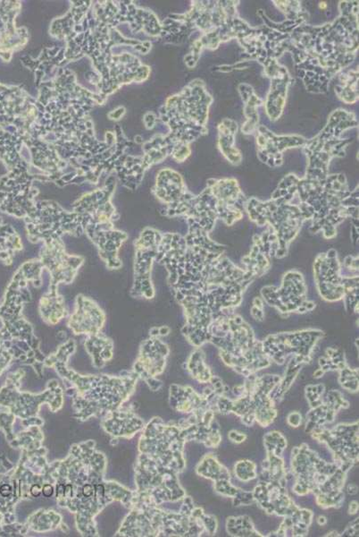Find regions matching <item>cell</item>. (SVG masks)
Instances as JSON below:
<instances>
[{"label":"cell","mask_w":359,"mask_h":537,"mask_svg":"<svg viewBox=\"0 0 359 537\" xmlns=\"http://www.w3.org/2000/svg\"><path fill=\"white\" fill-rule=\"evenodd\" d=\"M218 147L221 154L231 164L238 166L242 162V155L235 146L238 124L231 118H224L218 125Z\"/></svg>","instance_id":"14"},{"label":"cell","mask_w":359,"mask_h":537,"mask_svg":"<svg viewBox=\"0 0 359 537\" xmlns=\"http://www.w3.org/2000/svg\"><path fill=\"white\" fill-rule=\"evenodd\" d=\"M0 492L3 496H8L11 493V487L8 485L3 486L0 488Z\"/></svg>","instance_id":"30"},{"label":"cell","mask_w":359,"mask_h":537,"mask_svg":"<svg viewBox=\"0 0 359 537\" xmlns=\"http://www.w3.org/2000/svg\"><path fill=\"white\" fill-rule=\"evenodd\" d=\"M336 531H332V532L328 533V535L326 536H339V535H337Z\"/></svg>","instance_id":"36"},{"label":"cell","mask_w":359,"mask_h":537,"mask_svg":"<svg viewBox=\"0 0 359 537\" xmlns=\"http://www.w3.org/2000/svg\"><path fill=\"white\" fill-rule=\"evenodd\" d=\"M270 89L265 102V113L271 121L279 120L285 108L287 95L292 77L288 70L281 65L279 70L270 77Z\"/></svg>","instance_id":"13"},{"label":"cell","mask_w":359,"mask_h":537,"mask_svg":"<svg viewBox=\"0 0 359 537\" xmlns=\"http://www.w3.org/2000/svg\"><path fill=\"white\" fill-rule=\"evenodd\" d=\"M358 490V486L357 485H355V483H349L348 487H347V492H348L349 495H357Z\"/></svg>","instance_id":"27"},{"label":"cell","mask_w":359,"mask_h":537,"mask_svg":"<svg viewBox=\"0 0 359 537\" xmlns=\"http://www.w3.org/2000/svg\"><path fill=\"white\" fill-rule=\"evenodd\" d=\"M251 314L253 319L257 320L258 321H263L265 319V312L263 309H259L254 307V305H252L251 309Z\"/></svg>","instance_id":"24"},{"label":"cell","mask_w":359,"mask_h":537,"mask_svg":"<svg viewBox=\"0 0 359 537\" xmlns=\"http://www.w3.org/2000/svg\"><path fill=\"white\" fill-rule=\"evenodd\" d=\"M326 364H327V358L322 357L319 358V365L321 367H323L324 365H326Z\"/></svg>","instance_id":"35"},{"label":"cell","mask_w":359,"mask_h":537,"mask_svg":"<svg viewBox=\"0 0 359 537\" xmlns=\"http://www.w3.org/2000/svg\"><path fill=\"white\" fill-rule=\"evenodd\" d=\"M256 139L259 160L271 168L282 166L283 152L287 150L303 147L307 142L305 137L299 134L277 136L265 126L258 127Z\"/></svg>","instance_id":"10"},{"label":"cell","mask_w":359,"mask_h":537,"mask_svg":"<svg viewBox=\"0 0 359 537\" xmlns=\"http://www.w3.org/2000/svg\"><path fill=\"white\" fill-rule=\"evenodd\" d=\"M257 466L252 461L240 460L237 462L234 467V472L237 479L243 483H249L251 481L257 479L258 473L256 470Z\"/></svg>","instance_id":"19"},{"label":"cell","mask_w":359,"mask_h":537,"mask_svg":"<svg viewBox=\"0 0 359 537\" xmlns=\"http://www.w3.org/2000/svg\"><path fill=\"white\" fill-rule=\"evenodd\" d=\"M317 524H319L320 527L326 526V524H327V518L324 516L318 517Z\"/></svg>","instance_id":"34"},{"label":"cell","mask_w":359,"mask_h":537,"mask_svg":"<svg viewBox=\"0 0 359 537\" xmlns=\"http://www.w3.org/2000/svg\"><path fill=\"white\" fill-rule=\"evenodd\" d=\"M59 289L49 287L39 303L40 318L49 326H56L67 315V305Z\"/></svg>","instance_id":"15"},{"label":"cell","mask_w":359,"mask_h":537,"mask_svg":"<svg viewBox=\"0 0 359 537\" xmlns=\"http://www.w3.org/2000/svg\"><path fill=\"white\" fill-rule=\"evenodd\" d=\"M238 92L244 103L243 112H244L246 121L242 128V133L255 134L259 127L258 108L263 105V99L257 95L253 87L248 83H240Z\"/></svg>","instance_id":"16"},{"label":"cell","mask_w":359,"mask_h":537,"mask_svg":"<svg viewBox=\"0 0 359 537\" xmlns=\"http://www.w3.org/2000/svg\"><path fill=\"white\" fill-rule=\"evenodd\" d=\"M201 520L204 524L206 533L209 534V535H214L217 532L218 527L217 518L212 515L205 513L201 517Z\"/></svg>","instance_id":"21"},{"label":"cell","mask_w":359,"mask_h":537,"mask_svg":"<svg viewBox=\"0 0 359 537\" xmlns=\"http://www.w3.org/2000/svg\"><path fill=\"white\" fill-rule=\"evenodd\" d=\"M340 15L319 26L293 31L288 52L308 92L326 93L331 81L355 61L358 51V1H340Z\"/></svg>","instance_id":"1"},{"label":"cell","mask_w":359,"mask_h":537,"mask_svg":"<svg viewBox=\"0 0 359 537\" xmlns=\"http://www.w3.org/2000/svg\"><path fill=\"white\" fill-rule=\"evenodd\" d=\"M314 275L318 292L324 300H342L345 294L344 276L335 250L330 249L326 254L317 256L314 264Z\"/></svg>","instance_id":"9"},{"label":"cell","mask_w":359,"mask_h":537,"mask_svg":"<svg viewBox=\"0 0 359 537\" xmlns=\"http://www.w3.org/2000/svg\"><path fill=\"white\" fill-rule=\"evenodd\" d=\"M39 260L49 274V287L56 289L73 282L84 264L82 256L68 254L63 239L43 243Z\"/></svg>","instance_id":"8"},{"label":"cell","mask_w":359,"mask_h":537,"mask_svg":"<svg viewBox=\"0 0 359 537\" xmlns=\"http://www.w3.org/2000/svg\"><path fill=\"white\" fill-rule=\"evenodd\" d=\"M173 156L174 160L177 162H183L189 158L192 151H190V145L185 143H177L173 149Z\"/></svg>","instance_id":"20"},{"label":"cell","mask_w":359,"mask_h":537,"mask_svg":"<svg viewBox=\"0 0 359 537\" xmlns=\"http://www.w3.org/2000/svg\"><path fill=\"white\" fill-rule=\"evenodd\" d=\"M228 438H229L231 441L237 443V444H240V443L246 441L247 435L245 433L238 432V431L232 430L228 433Z\"/></svg>","instance_id":"23"},{"label":"cell","mask_w":359,"mask_h":537,"mask_svg":"<svg viewBox=\"0 0 359 537\" xmlns=\"http://www.w3.org/2000/svg\"><path fill=\"white\" fill-rule=\"evenodd\" d=\"M339 82L334 86L337 97L346 104L358 101V68L342 71L338 74Z\"/></svg>","instance_id":"17"},{"label":"cell","mask_w":359,"mask_h":537,"mask_svg":"<svg viewBox=\"0 0 359 537\" xmlns=\"http://www.w3.org/2000/svg\"><path fill=\"white\" fill-rule=\"evenodd\" d=\"M106 314L92 298L78 295L67 326L76 334L99 333L106 323Z\"/></svg>","instance_id":"11"},{"label":"cell","mask_w":359,"mask_h":537,"mask_svg":"<svg viewBox=\"0 0 359 537\" xmlns=\"http://www.w3.org/2000/svg\"><path fill=\"white\" fill-rule=\"evenodd\" d=\"M301 421L302 417L299 412H292V413H290L289 416L287 417V423H288L290 426L293 427V428H297V427L301 426Z\"/></svg>","instance_id":"22"},{"label":"cell","mask_w":359,"mask_h":537,"mask_svg":"<svg viewBox=\"0 0 359 537\" xmlns=\"http://www.w3.org/2000/svg\"><path fill=\"white\" fill-rule=\"evenodd\" d=\"M326 374V371H324L322 368L320 369H317L314 373V377L315 379H319V378H322Z\"/></svg>","instance_id":"33"},{"label":"cell","mask_w":359,"mask_h":537,"mask_svg":"<svg viewBox=\"0 0 359 537\" xmlns=\"http://www.w3.org/2000/svg\"><path fill=\"white\" fill-rule=\"evenodd\" d=\"M358 511V502L356 501H352L351 502H349V513L351 515H354L357 513Z\"/></svg>","instance_id":"25"},{"label":"cell","mask_w":359,"mask_h":537,"mask_svg":"<svg viewBox=\"0 0 359 537\" xmlns=\"http://www.w3.org/2000/svg\"><path fill=\"white\" fill-rule=\"evenodd\" d=\"M169 332L170 329L168 327L163 326L159 328V335L165 336L167 335Z\"/></svg>","instance_id":"32"},{"label":"cell","mask_w":359,"mask_h":537,"mask_svg":"<svg viewBox=\"0 0 359 537\" xmlns=\"http://www.w3.org/2000/svg\"><path fill=\"white\" fill-rule=\"evenodd\" d=\"M92 491L93 490H92V486L87 485L83 487V495L85 496H88V497L89 496L92 495V492H93Z\"/></svg>","instance_id":"31"},{"label":"cell","mask_w":359,"mask_h":537,"mask_svg":"<svg viewBox=\"0 0 359 537\" xmlns=\"http://www.w3.org/2000/svg\"><path fill=\"white\" fill-rule=\"evenodd\" d=\"M43 495L46 496V497H51V496L53 495V487L51 485H46L44 487H43Z\"/></svg>","instance_id":"28"},{"label":"cell","mask_w":359,"mask_h":537,"mask_svg":"<svg viewBox=\"0 0 359 537\" xmlns=\"http://www.w3.org/2000/svg\"><path fill=\"white\" fill-rule=\"evenodd\" d=\"M358 126V118L353 112L343 109L334 111L323 130L313 138L307 140L302 147L308 160L304 177L314 181L326 179L331 161L334 158L344 157L351 143V140L342 138V134Z\"/></svg>","instance_id":"3"},{"label":"cell","mask_w":359,"mask_h":537,"mask_svg":"<svg viewBox=\"0 0 359 537\" xmlns=\"http://www.w3.org/2000/svg\"><path fill=\"white\" fill-rule=\"evenodd\" d=\"M155 193L159 201L165 205V214L194 198V195L187 191L181 175L171 170H164L159 173Z\"/></svg>","instance_id":"12"},{"label":"cell","mask_w":359,"mask_h":537,"mask_svg":"<svg viewBox=\"0 0 359 537\" xmlns=\"http://www.w3.org/2000/svg\"><path fill=\"white\" fill-rule=\"evenodd\" d=\"M253 305H254V307H258L259 309H263L264 310L265 302L263 299H262L261 298H258L257 296V298H255L254 299H253Z\"/></svg>","instance_id":"26"},{"label":"cell","mask_w":359,"mask_h":537,"mask_svg":"<svg viewBox=\"0 0 359 537\" xmlns=\"http://www.w3.org/2000/svg\"><path fill=\"white\" fill-rule=\"evenodd\" d=\"M290 35L265 24L262 27H252L238 42L247 54L263 65L265 70L278 63V59L288 51Z\"/></svg>","instance_id":"7"},{"label":"cell","mask_w":359,"mask_h":537,"mask_svg":"<svg viewBox=\"0 0 359 537\" xmlns=\"http://www.w3.org/2000/svg\"><path fill=\"white\" fill-rule=\"evenodd\" d=\"M278 9L283 12L287 19L294 20L298 18L308 17V14L301 7L299 1H274Z\"/></svg>","instance_id":"18"},{"label":"cell","mask_w":359,"mask_h":537,"mask_svg":"<svg viewBox=\"0 0 359 537\" xmlns=\"http://www.w3.org/2000/svg\"><path fill=\"white\" fill-rule=\"evenodd\" d=\"M213 97L201 79L192 81L182 93L172 97L165 106V121L173 131L172 140L177 143L196 141L208 134L209 109Z\"/></svg>","instance_id":"2"},{"label":"cell","mask_w":359,"mask_h":537,"mask_svg":"<svg viewBox=\"0 0 359 537\" xmlns=\"http://www.w3.org/2000/svg\"><path fill=\"white\" fill-rule=\"evenodd\" d=\"M42 488H40V486L38 485L33 486L32 489H31V492H32V495L34 496V497H38L40 493H42Z\"/></svg>","instance_id":"29"},{"label":"cell","mask_w":359,"mask_h":537,"mask_svg":"<svg viewBox=\"0 0 359 537\" xmlns=\"http://www.w3.org/2000/svg\"><path fill=\"white\" fill-rule=\"evenodd\" d=\"M162 233L154 227H145L134 242L133 283L131 296L135 298L152 299L155 289L151 279L153 265L157 260Z\"/></svg>","instance_id":"5"},{"label":"cell","mask_w":359,"mask_h":537,"mask_svg":"<svg viewBox=\"0 0 359 537\" xmlns=\"http://www.w3.org/2000/svg\"><path fill=\"white\" fill-rule=\"evenodd\" d=\"M308 288L304 277L299 271H290L284 274L280 288L264 287L262 299L270 307H276L282 314L307 313L315 307L314 302L307 298Z\"/></svg>","instance_id":"6"},{"label":"cell","mask_w":359,"mask_h":537,"mask_svg":"<svg viewBox=\"0 0 359 537\" xmlns=\"http://www.w3.org/2000/svg\"><path fill=\"white\" fill-rule=\"evenodd\" d=\"M26 236L32 243L63 239L65 236L84 235L85 221L78 212L64 210L51 201L36 202V207L26 221Z\"/></svg>","instance_id":"4"},{"label":"cell","mask_w":359,"mask_h":537,"mask_svg":"<svg viewBox=\"0 0 359 537\" xmlns=\"http://www.w3.org/2000/svg\"><path fill=\"white\" fill-rule=\"evenodd\" d=\"M319 8L321 9H326L327 8V4L326 2H320Z\"/></svg>","instance_id":"37"}]
</instances>
